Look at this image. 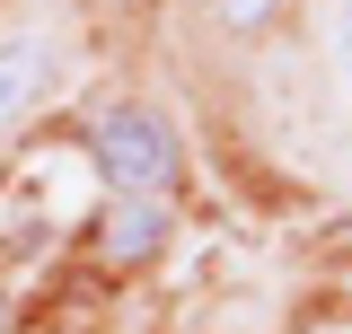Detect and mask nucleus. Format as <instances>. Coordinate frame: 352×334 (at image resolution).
Returning a JSON list of instances; mask_svg holds the SVG:
<instances>
[{
	"mask_svg": "<svg viewBox=\"0 0 352 334\" xmlns=\"http://www.w3.org/2000/svg\"><path fill=\"white\" fill-rule=\"evenodd\" d=\"M220 18H229V27H264V18H273V9H282V0H212Z\"/></svg>",
	"mask_w": 352,
	"mask_h": 334,
	"instance_id": "20e7f679",
	"label": "nucleus"
},
{
	"mask_svg": "<svg viewBox=\"0 0 352 334\" xmlns=\"http://www.w3.org/2000/svg\"><path fill=\"white\" fill-rule=\"evenodd\" d=\"M0 334H9V299H0Z\"/></svg>",
	"mask_w": 352,
	"mask_h": 334,
	"instance_id": "423d86ee",
	"label": "nucleus"
},
{
	"mask_svg": "<svg viewBox=\"0 0 352 334\" xmlns=\"http://www.w3.org/2000/svg\"><path fill=\"white\" fill-rule=\"evenodd\" d=\"M344 62H352V0H344Z\"/></svg>",
	"mask_w": 352,
	"mask_h": 334,
	"instance_id": "39448f33",
	"label": "nucleus"
},
{
	"mask_svg": "<svg viewBox=\"0 0 352 334\" xmlns=\"http://www.w3.org/2000/svg\"><path fill=\"white\" fill-rule=\"evenodd\" d=\"M159 238H168V211L150 203V194H124V203L97 220V247L115 255V264H141V255L159 247Z\"/></svg>",
	"mask_w": 352,
	"mask_h": 334,
	"instance_id": "f03ea898",
	"label": "nucleus"
},
{
	"mask_svg": "<svg viewBox=\"0 0 352 334\" xmlns=\"http://www.w3.org/2000/svg\"><path fill=\"white\" fill-rule=\"evenodd\" d=\"M44 88V36H9L0 44V124H18Z\"/></svg>",
	"mask_w": 352,
	"mask_h": 334,
	"instance_id": "7ed1b4c3",
	"label": "nucleus"
},
{
	"mask_svg": "<svg viewBox=\"0 0 352 334\" xmlns=\"http://www.w3.org/2000/svg\"><path fill=\"white\" fill-rule=\"evenodd\" d=\"M88 150H97V176L115 185V194H168L185 150H176V124L159 106H106L97 124H88Z\"/></svg>",
	"mask_w": 352,
	"mask_h": 334,
	"instance_id": "f257e3e1",
	"label": "nucleus"
}]
</instances>
